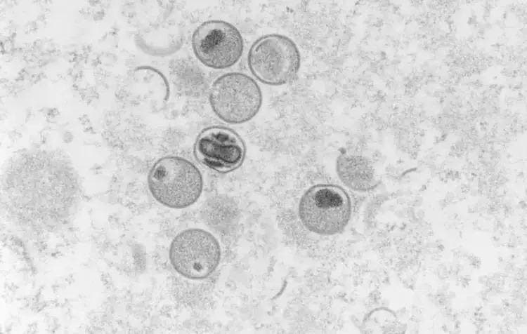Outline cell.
<instances>
[{
	"label": "cell",
	"instance_id": "cell-1",
	"mask_svg": "<svg viewBox=\"0 0 527 334\" xmlns=\"http://www.w3.org/2000/svg\"><path fill=\"white\" fill-rule=\"evenodd\" d=\"M148 184L157 202L168 208L181 209L198 200L202 192L203 179L200 170L189 160L167 156L152 166Z\"/></svg>",
	"mask_w": 527,
	"mask_h": 334
},
{
	"label": "cell",
	"instance_id": "cell-2",
	"mask_svg": "<svg viewBox=\"0 0 527 334\" xmlns=\"http://www.w3.org/2000/svg\"><path fill=\"white\" fill-rule=\"evenodd\" d=\"M351 214V202L340 186L318 184L308 188L299 203V216L310 232L323 236L344 229Z\"/></svg>",
	"mask_w": 527,
	"mask_h": 334
},
{
	"label": "cell",
	"instance_id": "cell-3",
	"mask_svg": "<svg viewBox=\"0 0 527 334\" xmlns=\"http://www.w3.org/2000/svg\"><path fill=\"white\" fill-rule=\"evenodd\" d=\"M247 65L252 75L261 83L282 86L297 76L301 55L296 44L279 34L264 35L256 40L247 55Z\"/></svg>",
	"mask_w": 527,
	"mask_h": 334
},
{
	"label": "cell",
	"instance_id": "cell-4",
	"mask_svg": "<svg viewBox=\"0 0 527 334\" xmlns=\"http://www.w3.org/2000/svg\"><path fill=\"white\" fill-rule=\"evenodd\" d=\"M209 101L220 119L230 124H240L257 114L262 104V93L251 76L241 72H230L213 82Z\"/></svg>",
	"mask_w": 527,
	"mask_h": 334
},
{
	"label": "cell",
	"instance_id": "cell-5",
	"mask_svg": "<svg viewBox=\"0 0 527 334\" xmlns=\"http://www.w3.org/2000/svg\"><path fill=\"white\" fill-rule=\"evenodd\" d=\"M173 268L189 279H202L210 276L221 260V247L216 238L200 228L178 233L169 251Z\"/></svg>",
	"mask_w": 527,
	"mask_h": 334
},
{
	"label": "cell",
	"instance_id": "cell-6",
	"mask_svg": "<svg viewBox=\"0 0 527 334\" xmlns=\"http://www.w3.org/2000/svg\"><path fill=\"white\" fill-rule=\"evenodd\" d=\"M191 43L198 60L216 69L233 66L240 59L244 48L239 30L228 22L217 20L200 25L193 34Z\"/></svg>",
	"mask_w": 527,
	"mask_h": 334
},
{
	"label": "cell",
	"instance_id": "cell-7",
	"mask_svg": "<svg viewBox=\"0 0 527 334\" xmlns=\"http://www.w3.org/2000/svg\"><path fill=\"white\" fill-rule=\"evenodd\" d=\"M195 159L207 168L226 173L238 168L243 163L246 147L242 138L233 130L213 126L203 129L193 147Z\"/></svg>",
	"mask_w": 527,
	"mask_h": 334
},
{
	"label": "cell",
	"instance_id": "cell-8",
	"mask_svg": "<svg viewBox=\"0 0 527 334\" xmlns=\"http://www.w3.org/2000/svg\"><path fill=\"white\" fill-rule=\"evenodd\" d=\"M339 179L349 188L364 192L374 187L376 180L370 162L365 157L351 154L339 155L336 162Z\"/></svg>",
	"mask_w": 527,
	"mask_h": 334
}]
</instances>
